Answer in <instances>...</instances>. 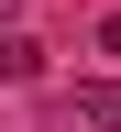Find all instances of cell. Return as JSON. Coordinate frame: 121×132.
<instances>
[{"mask_svg": "<svg viewBox=\"0 0 121 132\" xmlns=\"http://www.w3.org/2000/svg\"><path fill=\"white\" fill-rule=\"evenodd\" d=\"M88 132H121V77H77V99H66Z\"/></svg>", "mask_w": 121, "mask_h": 132, "instance_id": "6da1fadb", "label": "cell"}, {"mask_svg": "<svg viewBox=\"0 0 121 132\" xmlns=\"http://www.w3.org/2000/svg\"><path fill=\"white\" fill-rule=\"evenodd\" d=\"M33 77H44V44L33 33H0V88H33Z\"/></svg>", "mask_w": 121, "mask_h": 132, "instance_id": "7a4b0ae2", "label": "cell"}, {"mask_svg": "<svg viewBox=\"0 0 121 132\" xmlns=\"http://www.w3.org/2000/svg\"><path fill=\"white\" fill-rule=\"evenodd\" d=\"M99 55H121V11H99Z\"/></svg>", "mask_w": 121, "mask_h": 132, "instance_id": "3957f363", "label": "cell"}]
</instances>
